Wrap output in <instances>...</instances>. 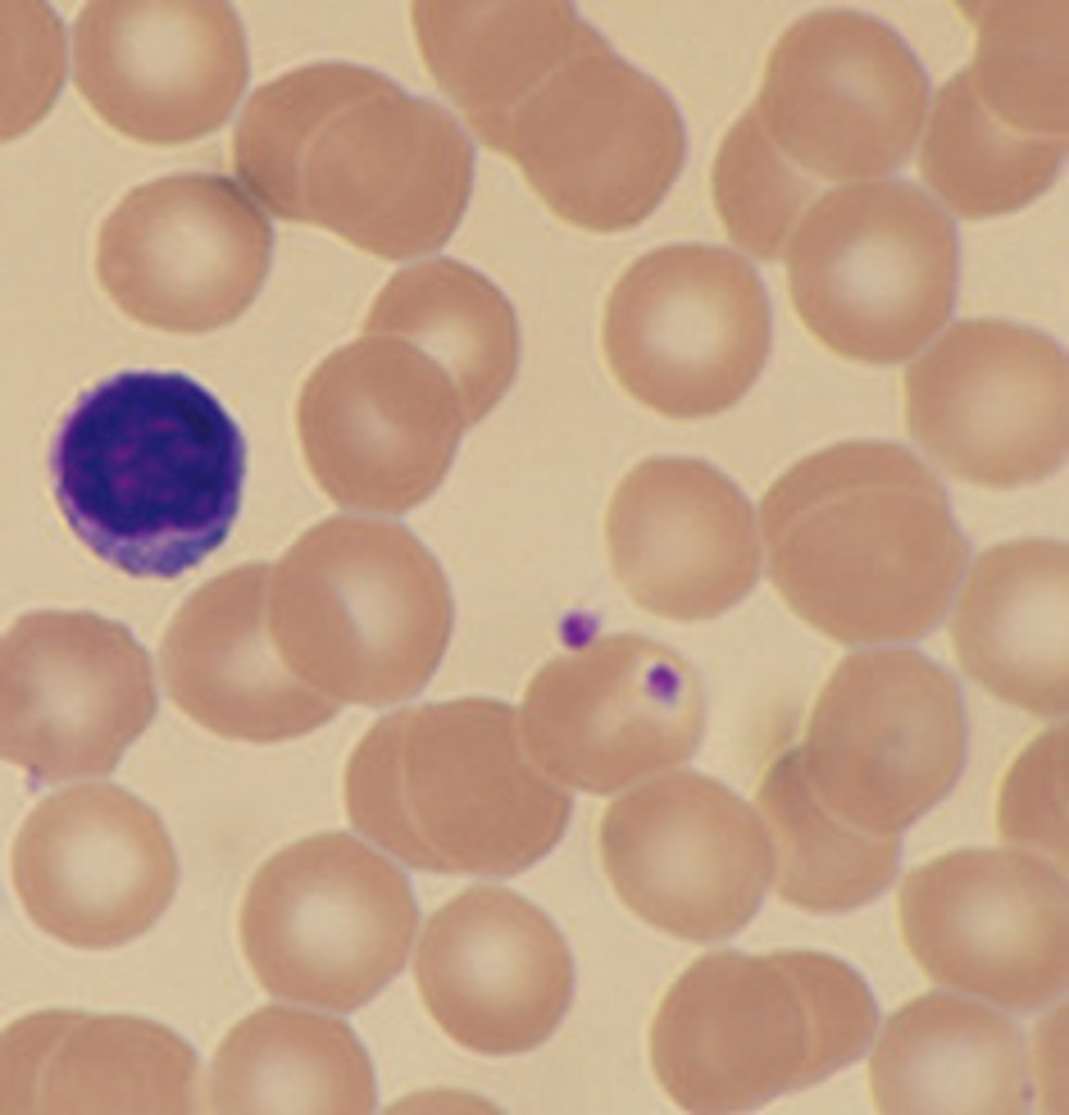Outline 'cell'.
I'll list each match as a JSON object with an SVG mask.
<instances>
[{"instance_id":"1","label":"cell","mask_w":1069,"mask_h":1115,"mask_svg":"<svg viewBox=\"0 0 1069 1115\" xmlns=\"http://www.w3.org/2000/svg\"><path fill=\"white\" fill-rule=\"evenodd\" d=\"M239 183L269 215L391 260L440 249L472 188L474 150L439 105L346 62L284 72L232 136Z\"/></svg>"},{"instance_id":"2","label":"cell","mask_w":1069,"mask_h":1115,"mask_svg":"<svg viewBox=\"0 0 1069 1115\" xmlns=\"http://www.w3.org/2000/svg\"><path fill=\"white\" fill-rule=\"evenodd\" d=\"M760 525L787 606L851 646L931 632L968 563L939 478L895 442L849 440L802 457L767 488Z\"/></svg>"},{"instance_id":"3","label":"cell","mask_w":1069,"mask_h":1115,"mask_svg":"<svg viewBox=\"0 0 1069 1115\" xmlns=\"http://www.w3.org/2000/svg\"><path fill=\"white\" fill-rule=\"evenodd\" d=\"M241 428L182 372L126 371L85 393L51 450L75 536L134 577L171 579L226 539L246 473Z\"/></svg>"},{"instance_id":"4","label":"cell","mask_w":1069,"mask_h":1115,"mask_svg":"<svg viewBox=\"0 0 1069 1115\" xmlns=\"http://www.w3.org/2000/svg\"><path fill=\"white\" fill-rule=\"evenodd\" d=\"M348 819L416 871L507 878L564 837L574 794L529 753L513 704L462 697L380 718L352 751Z\"/></svg>"},{"instance_id":"5","label":"cell","mask_w":1069,"mask_h":1115,"mask_svg":"<svg viewBox=\"0 0 1069 1115\" xmlns=\"http://www.w3.org/2000/svg\"><path fill=\"white\" fill-rule=\"evenodd\" d=\"M877 1021L864 979L831 954L716 951L664 995L650 1030L651 1065L687 1112H746L859 1061Z\"/></svg>"},{"instance_id":"6","label":"cell","mask_w":1069,"mask_h":1115,"mask_svg":"<svg viewBox=\"0 0 1069 1115\" xmlns=\"http://www.w3.org/2000/svg\"><path fill=\"white\" fill-rule=\"evenodd\" d=\"M267 627L285 666L341 706L383 708L428 685L454 626L449 581L405 527L332 516L270 564Z\"/></svg>"},{"instance_id":"7","label":"cell","mask_w":1069,"mask_h":1115,"mask_svg":"<svg viewBox=\"0 0 1069 1115\" xmlns=\"http://www.w3.org/2000/svg\"><path fill=\"white\" fill-rule=\"evenodd\" d=\"M783 255L794 307L815 339L870 365L902 362L949 318L958 240L942 204L900 179L816 195Z\"/></svg>"},{"instance_id":"8","label":"cell","mask_w":1069,"mask_h":1115,"mask_svg":"<svg viewBox=\"0 0 1069 1115\" xmlns=\"http://www.w3.org/2000/svg\"><path fill=\"white\" fill-rule=\"evenodd\" d=\"M417 928L405 874L343 831L303 837L263 861L238 915L243 954L271 995L339 1014L397 976Z\"/></svg>"},{"instance_id":"9","label":"cell","mask_w":1069,"mask_h":1115,"mask_svg":"<svg viewBox=\"0 0 1069 1115\" xmlns=\"http://www.w3.org/2000/svg\"><path fill=\"white\" fill-rule=\"evenodd\" d=\"M492 149L562 220L614 233L648 218L676 180L686 139L677 109L591 26L511 113Z\"/></svg>"},{"instance_id":"10","label":"cell","mask_w":1069,"mask_h":1115,"mask_svg":"<svg viewBox=\"0 0 1069 1115\" xmlns=\"http://www.w3.org/2000/svg\"><path fill=\"white\" fill-rule=\"evenodd\" d=\"M964 746L963 709L950 675L917 650L890 648L837 664L796 749L831 811L889 837L948 794Z\"/></svg>"},{"instance_id":"11","label":"cell","mask_w":1069,"mask_h":1115,"mask_svg":"<svg viewBox=\"0 0 1069 1115\" xmlns=\"http://www.w3.org/2000/svg\"><path fill=\"white\" fill-rule=\"evenodd\" d=\"M772 316L753 265L726 247L679 243L632 262L602 329L607 363L635 400L672 419L710 417L755 383Z\"/></svg>"},{"instance_id":"12","label":"cell","mask_w":1069,"mask_h":1115,"mask_svg":"<svg viewBox=\"0 0 1069 1115\" xmlns=\"http://www.w3.org/2000/svg\"><path fill=\"white\" fill-rule=\"evenodd\" d=\"M297 428L309 470L333 502L397 515L438 490L472 427L428 355L398 334L364 330L310 373Z\"/></svg>"},{"instance_id":"13","label":"cell","mask_w":1069,"mask_h":1115,"mask_svg":"<svg viewBox=\"0 0 1069 1115\" xmlns=\"http://www.w3.org/2000/svg\"><path fill=\"white\" fill-rule=\"evenodd\" d=\"M929 89L918 57L890 24L828 8L778 38L752 108L807 174L848 183L878 179L907 161L929 113Z\"/></svg>"},{"instance_id":"14","label":"cell","mask_w":1069,"mask_h":1115,"mask_svg":"<svg viewBox=\"0 0 1069 1115\" xmlns=\"http://www.w3.org/2000/svg\"><path fill=\"white\" fill-rule=\"evenodd\" d=\"M598 850L627 908L699 944L745 928L775 878L773 843L757 807L692 770L666 771L615 797L599 822Z\"/></svg>"},{"instance_id":"15","label":"cell","mask_w":1069,"mask_h":1115,"mask_svg":"<svg viewBox=\"0 0 1069 1115\" xmlns=\"http://www.w3.org/2000/svg\"><path fill=\"white\" fill-rule=\"evenodd\" d=\"M526 747L570 792L625 791L688 760L705 701L695 669L646 635L615 633L542 665L517 707Z\"/></svg>"},{"instance_id":"16","label":"cell","mask_w":1069,"mask_h":1115,"mask_svg":"<svg viewBox=\"0 0 1069 1115\" xmlns=\"http://www.w3.org/2000/svg\"><path fill=\"white\" fill-rule=\"evenodd\" d=\"M1068 358L1047 334L998 318L958 321L907 367L910 436L949 476L1010 489L1068 455Z\"/></svg>"},{"instance_id":"17","label":"cell","mask_w":1069,"mask_h":1115,"mask_svg":"<svg viewBox=\"0 0 1069 1115\" xmlns=\"http://www.w3.org/2000/svg\"><path fill=\"white\" fill-rule=\"evenodd\" d=\"M901 933L935 981L1019 1013L1068 983L1066 866L1022 848H968L905 878Z\"/></svg>"},{"instance_id":"18","label":"cell","mask_w":1069,"mask_h":1115,"mask_svg":"<svg viewBox=\"0 0 1069 1115\" xmlns=\"http://www.w3.org/2000/svg\"><path fill=\"white\" fill-rule=\"evenodd\" d=\"M14 891L30 921L74 948L122 946L171 904L177 862L158 813L111 783L44 798L12 847Z\"/></svg>"},{"instance_id":"19","label":"cell","mask_w":1069,"mask_h":1115,"mask_svg":"<svg viewBox=\"0 0 1069 1115\" xmlns=\"http://www.w3.org/2000/svg\"><path fill=\"white\" fill-rule=\"evenodd\" d=\"M75 84L112 127L153 145L219 128L248 82L241 20L222 0H91L72 35Z\"/></svg>"},{"instance_id":"20","label":"cell","mask_w":1069,"mask_h":1115,"mask_svg":"<svg viewBox=\"0 0 1069 1115\" xmlns=\"http://www.w3.org/2000/svg\"><path fill=\"white\" fill-rule=\"evenodd\" d=\"M422 1002L458 1045L488 1056L529 1052L562 1021L572 994L568 947L534 904L494 884L438 908L415 955Z\"/></svg>"},{"instance_id":"21","label":"cell","mask_w":1069,"mask_h":1115,"mask_svg":"<svg viewBox=\"0 0 1069 1115\" xmlns=\"http://www.w3.org/2000/svg\"><path fill=\"white\" fill-rule=\"evenodd\" d=\"M612 572L636 605L666 620L714 618L760 576L754 510L702 460L652 456L617 483L604 520Z\"/></svg>"},{"instance_id":"22","label":"cell","mask_w":1069,"mask_h":1115,"mask_svg":"<svg viewBox=\"0 0 1069 1115\" xmlns=\"http://www.w3.org/2000/svg\"><path fill=\"white\" fill-rule=\"evenodd\" d=\"M202 1080L193 1047L139 1016L42 1009L1 1036L2 1115L194 1114Z\"/></svg>"},{"instance_id":"23","label":"cell","mask_w":1069,"mask_h":1115,"mask_svg":"<svg viewBox=\"0 0 1069 1115\" xmlns=\"http://www.w3.org/2000/svg\"><path fill=\"white\" fill-rule=\"evenodd\" d=\"M158 707L131 650H16L1 673V758L49 783L111 772Z\"/></svg>"},{"instance_id":"24","label":"cell","mask_w":1069,"mask_h":1115,"mask_svg":"<svg viewBox=\"0 0 1069 1115\" xmlns=\"http://www.w3.org/2000/svg\"><path fill=\"white\" fill-rule=\"evenodd\" d=\"M1068 546L995 544L976 559L950 622L955 655L988 693L1033 714L1068 710Z\"/></svg>"},{"instance_id":"25","label":"cell","mask_w":1069,"mask_h":1115,"mask_svg":"<svg viewBox=\"0 0 1069 1115\" xmlns=\"http://www.w3.org/2000/svg\"><path fill=\"white\" fill-rule=\"evenodd\" d=\"M883 1114L1020 1115L1031 1083L1020 1028L963 996L930 992L886 1021L869 1064Z\"/></svg>"},{"instance_id":"26","label":"cell","mask_w":1069,"mask_h":1115,"mask_svg":"<svg viewBox=\"0 0 1069 1115\" xmlns=\"http://www.w3.org/2000/svg\"><path fill=\"white\" fill-rule=\"evenodd\" d=\"M410 17L431 77L491 148L590 27L567 2L417 1Z\"/></svg>"},{"instance_id":"27","label":"cell","mask_w":1069,"mask_h":1115,"mask_svg":"<svg viewBox=\"0 0 1069 1115\" xmlns=\"http://www.w3.org/2000/svg\"><path fill=\"white\" fill-rule=\"evenodd\" d=\"M269 215L238 182L201 171L159 176L128 191L102 223L110 264L188 262L236 318L271 265Z\"/></svg>"},{"instance_id":"28","label":"cell","mask_w":1069,"mask_h":1115,"mask_svg":"<svg viewBox=\"0 0 1069 1115\" xmlns=\"http://www.w3.org/2000/svg\"><path fill=\"white\" fill-rule=\"evenodd\" d=\"M217 1114H371L376 1086L354 1031L319 1009L254 1010L217 1047L206 1086Z\"/></svg>"},{"instance_id":"29","label":"cell","mask_w":1069,"mask_h":1115,"mask_svg":"<svg viewBox=\"0 0 1069 1115\" xmlns=\"http://www.w3.org/2000/svg\"><path fill=\"white\" fill-rule=\"evenodd\" d=\"M364 330L398 334L452 380L471 426L514 382L519 359L516 316L483 273L452 258L400 270L369 310Z\"/></svg>"},{"instance_id":"30","label":"cell","mask_w":1069,"mask_h":1115,"mask_svg":"<svg viewBox=\"0 0 1069 1115\" xmlns=\"http://www.w3.org/2000/svg\"><path fill=\"white\" fill-rule=\"evenodd\" d=\"M269 564L239 572L238 632L165 664L170 699L184 714L228 739L274 744L330 722L342 706L300 682L271 641L266 617Z\"/></svg>"},{"instance_id":"31","label":"cell","mask_w":1069,"mask_h":1115,"mask_svg":"<svg viewBox=\"0 0 1069 1115\" xmlns=\"http://www.w3.org/2000/svg\"><path fill=\"white\" fill-rule=\"evenodd\" d=\"M757 809L775 855L778 896L812 914H837L867 905L892 883L898 836L868 834L831 811L808 782L796 747L765 771Z\"/></svg>"},{"instance_id":"32","label":"cell","mask_w":1069,"mask_h":1115,"mask_svg":"<svg viewBox=\"0 0 1069 1115\" xmlns=\"http://www.w3.org/2000/svg\"><path fill=\"white\" fill-rule=\"evenodd\" d=\"M1066 151L1067 142L1022 137L993 122L954 74L933 98L919 170L951 210L980 220L1020 209L1044 193Z\"/></svg>"},{"instance_id":"33","label":"cell","mask_w":1069,"mask_h":1115,"mask_svg":"<svg viewBox=\"0 0 1069 1115\" xmlns=\"http://www.w3.org/2000/svg\"><path fill=\"white\" fill-rule=\"evenodd\" d=\"M975 29L960 70L981 107L1022 135L1067 139L1068 1L975 2Z\"/></svg>"},{"instance_id":"34","label":"cell","mask_w":1069,"mask_h":1115,"mask_svg":"<svg viewBox=\"0 0 1069 1115\" xmlns=\"http://www.w3.org/2000/svg\"><path fill=\"white\" fill-rule=\"evenodd\" d=\"M815 188V180L773 142L752 106L722 139L712 172L715 208L732 241L753 257L771 261L783 255Z\"/></svg>"},{"instance_id":"35","label":"cell","mask_w":1069,"mask_h":1115,"mask_svg":"<svg viewBox=\"0 0 1069 1115\" xmlns=\"http://www.w3.org/2000/svg\"><path fill=\"white\" fill-rule=\"evenodd\" d=\"M1 137H15L52 107L66 73V34L40 0L1 3Z\"/></svg>"},{"instance_id":"36","label":"cell","mask_w":1069,"mask_h":1115,"mask_svg":"<svg viewBox=\"0 0 1069 1115\" xmlns=\"http://www.w3.org/2000/svg\"><path fill=\"white\" fill-rule=\"evenodd\" d=\"M1067 727L1036 737L1007 773L998 801L1000 836L1067 866Z\"/></svg>"},{"instance_id":"37","label":"cell","mask_w":1069,"mask_h":1115,"mask_svg":"<svg viewBox=\"0 0 1069 1115\" xmlns=\"http://www.w3.org/2000/svg\"><path fill=\"white\" fill-rule=\"evenodd\" d=\"M478 1108L493 1112L490 1103L467 1092L453 1090H425L402 1096L388 1106V1113H430L449 1108ZM476 1111V1110H475Z\"/></svg>"}]
</instances>
